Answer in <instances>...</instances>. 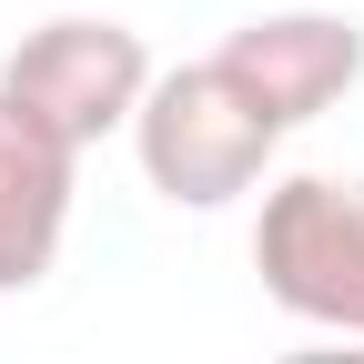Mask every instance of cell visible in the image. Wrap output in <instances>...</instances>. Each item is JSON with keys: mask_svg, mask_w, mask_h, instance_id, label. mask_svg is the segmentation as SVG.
Listing matches in <instances>:
<instances>
[{"mask_svg": "<svg viewBox=\"0 0 364 364\" xmlns=\"http://www.w3.org/2000/svg\"><path fill=\"white\" fill-rule=\"evenodd\" d=\"M132 152H142V182L172 213H223L273 172L284 132L233 91L223 61H182V71H152L142 112H132Z\"/></svg>", "mask_w": 364, "mask_h": 364, "instance_id": "1", "label": "cell"}, {"mask_svg": "<svg viewBox=\"0 0 364 364\" xmlns=\"http://www.w3.org/2000/svg\"><path fill=\"white\" fill-rule=\"evenodd\" d=\"M253 273L263 294L314 334L364 344V172H284L253 213Z\"/></svg>", "mask_w": 364, "mask_h": 364, "instance_id": "2", "label": "cell"}, {"mask_svg": "<svg viewBox=\"0 0 364 364\" xmlns=\"http://www.w3.org/2000/svg\"><path fill=\"white\" fill-rule=\"evenodd\" d=\"M0 91H11L31 122H51L71 152H91V142H112V132H132V112H142V91H152V51H142L132 21L61 11V21L21 31V51L0 61Z\"/></svg>", "mask_w": 364, "mask_h": 364, "instance_id": "3", "label": "cell"}, {"mask_svg": "<svg viewBox=\"0 0 364 364\" xmlns=\"http://www.w3.org/2000/svg\"><path fill=\"white\" fill-rule=\"evenodd\" d=\"M213 61L233 71V91L273 132H304L364 81V21L354 11H253L243 31H223Z\"/></svg>", "mask_w": 364, "mask_h": 364, "instance_id": "4", "label": "cell"}, {"mask_svg": "<svg viewBox=\"0 0 364 364\" xmlns=\"http://www.w3.org/2000/svg\"><path fill=\"white\" fill-rule=\"evenodd\" d=\"M71 182H81V152L0 91V294H31L41 273L61 263Z\"/></svg>", "mask_w": 364, "mask_h": 364, "instance_id": "5", "label": "cell"}, {"mask_svg": "<svg viewBox=\"0 0 364 364\" xmlns=\"http://www.w3.org/2000/svg\"><path fill=\"white\" fill-rule=\"evenodd\" d=\"M284 364H364V344H344V334H314V344H294Z\"/></svg>", "mask_w": 364, "mask_h": 364, "instance_id": "6", "label": "cell"}]
</instances>
